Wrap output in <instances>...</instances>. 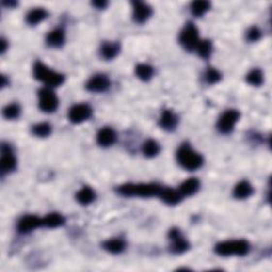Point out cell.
Segmentation results:
<instances>
[{
  "instance_id": "d590c367",
  "label": "cell",
  "mask_w": 272,
  "mask_h": 272,
  "mask_svg": "<svg viewBox=\"0 0 272 272\" xmlns=\"http://www.w3.org/2000/svg\"><path fill=\"white\" fill-rule=\"evenodd\" d=\"M3 4L7 5L9 8H13L15 5H17V2L16 1H3Z\"/></svg>"
},
{
  "instance_id": "4fadbf2b",
  "label": "cell",
  "mask_w": 272,
  "mask_h": 272,
  "mask_svg": "<svg viewBox=\"0 0 272 272\" xmlns=\"http://www.w3.org/2000/svg\"><path fill=\"white\" fill-rule=\"evenodd\" d=\"M43 225V219L34 215H27L19 220L17 230L21 234H27Z\"/></svg>"
},
{
  "instance_id": "e575fe53",
  "label": "cell",
  "mask_w": 272,
  "mask_h": 272,
  "mask_svg": "<svg viewBox=\"0 0 272 272\" xmlns=\"http://www.w3.org/2000/svg\"><path fill=\"white\" fill-rule=\"evenodd\" d=\"M1 53H4L5 51H7V48H8V43H7V41L4 40V38H2L1 40Z\"/></svg>"
},
{
  "instance_id": "f546056e",
  "label": "cell",
  "mask_w": 272,
  "mask_h": 272,
  "mask_svg": "<svg viewBox=\"0 0 272 272\" xmlns=\"http://www.w3.org/2000/svg\"><path fill=\"white\" fill-rule=\"evenodd\" d=\"M246 80L253 86H259L262 85V83L264 81V76L263 73L260 69H253L250 71V73L247 75Z\"/></svg>"
},
{
  "instance_id": "d6986e66",
  "label": "cell",
  "mask_w": 272,
  "mask_h": 272,
  "mask_svg": "<svg viewBox=\"0 0 272 272\" xmlns=\"http://www.w3.org/2000/svg\"><path fill=\"white\" fill-rule=\"evenodd\" d=\"M103 249L109 253L113 254H120L125 251L126 249V241L123 238H112L103 242Z\"/></svg>"
},
{
  "instance_id": "8992f818",
  "label": "cell",
  "mask_w": 272,
  "mask_h": 272,
  "mask_svg": "<svg viewBox=\"0 0 272 272\" xmlns=\"http://www.w3.org/2000/svg\"><path fill=\"white\" fill-rule=\"evenodd\" d=\"M199 40V30L192 23H188L183 28L180 34V43L187 51L196 50Z\"/></svg>"
},
{
  "instance_id": "9a60e30c",
  "label": "cell",
  "mask_w": 272,
  "mask_h": 272,
  "mask_svg": "<svg viewBox=\"0 0 272 272\" xmlns=\"http://www.w3.org/2000/svg\"><path fill=\"white\" fill-rule=\"evenodd\" d=\"M179 123L177 116L170 110H165L160 118V126L166 131H174Z\"/></svg>"
},
{
  "instance_id": "6da1fadb",
  "label": "cell",
  "mask_w": 272,
  "mask_h": 272,
  "mask_svg": "<svg viewBox=\"0 0 272 272\" xmlns=\"http://www.w3.org/2000/svg\"><path fill=\"white\" fill-rule=\"evenodd\" d=\"M160 187L158 184H124L120 185L116 191L118 193L123 195L125 197H142V198H149V197H154L159 196Z\"/></svg>"
},
{
  "instance_id": "30bf717a",
  "label": "cell",
  "mask_w": 272,
  "mask_h": 272,
  "mask_svg": "<svg viewBox=\"0 0 272 272\" xmlns=\"http://www.w3.org/2000/svg\"><path fill=\"white\" fill-rule=\"evenodd\" d=\"M92 113H93V110L90 105L85 103H80L74 105V107L69 110L68 117L71 123L78 125V124H82L83 121H85L90 118L92 116Z\"/></svg>"
},
{
  "instance_id": "603a6c76",
  "label": "cell",
  "mask_w": 272,
  "mask_h": 272,
  "mask_svg": "<svg viewBox=\"0 0 272 272\" xmlns=\"http://www.w3.org/2000/svg\"><path fill=\"white\" fill-rule=\"evenodd\" d=\"M95 198H96L95 192H94L92 188L88 187V186L83 187L82 190L78 192L77 195H76L77 201L82 205L91 204L94 201V200H95Z\"/></svg>"
},
{
  "instance_id": "9c48e42d",
  "label": "cell",
  "mask_w": 272,
  "mask_h": 272,
  "mask_svg": "<svg viewBox=\"0 0 272 272\" xmlns=\"http://www.w3.org/2000/svg\"><path fill=\"white\" fill-rule=\"evenodd\" d=\"M169 240H171V253L182 254L190 249V243L183 237L179 229H171L169 231Z\"/></svg>"
},
{
  "instance_id": "7c38bea8",
  "label": "cell",
  "mask_w": 272,
  "mask_h": 272,
  "mask_svg": "<svg viewBox=\"0 0 272 272\" xmlns=\"http://www.w3.org/2000/svg\"><path fill=\"white\" fill-rule=\"evenodd\" d=\"M133 19L137 24H144L151 17L152 8L146 2L133 1Z\"/></svg>"
},
{
  "instance_id": "277c9868",
  "label": "cell",
  "mask_w": 272,
  "mask_h": 272,
  "mask_svg": "<svg viewBox=\"0 0 272 272\" xmlns=\"http://www.w3.org/2000/svg\"><path fill=\"white\" fill-rule=\"evenodd\" d=\"M249 250L250 245L245 240H226L217 243L215 247V252L220 256H231V255L242 256L249 252Z\"/></svg>"
},
{
  "instance_id": "1f68e13d",
  "label": "cell",
  "mask_w": 272,
  "mask_h": 272,
  "mask_svg": "<svg viewBox=\"0 0 272 272\" xmlns=\"http://www.w3.org/2000/svg\"><path fill=\"white\" fill-rule=\"evenodd\" d=\"M205 81H207L208 84H216V83H218L221 80V74L217 69H215L213 67H210L207 70V73H205Z\"/></svg>"
},
{
  "instance_id": "3957f363",
  "label": "cell",
  "mask_w": 272,
  "mask_h": 272,
  "mask_svg": "<svg viewBox=\"0 0 272 272\" xmlns=\"http://www.w3.org/2000/svg\"><path fill=\"white\" fill-rule=\"evenodd\" d=\"M33 75L38 81H42L49 87H55L62 85L65 81V77L62 74L50 69L49 67L42 63L36 62L33 67Z\"/></svg>"
},
{
  "instance_id": "ac0fdd59",
  "label": "cell",
  "mask_w": 272,
  "mask_h": 272,
  "mask_svg": "<svg viewBox=\"0 0 272 272\" xmlns=\"http://www.w3.org/2000/svg\"><path fill=\"white\" fill-rule=\"evenodd\" d=\"M46 42L50 47L60 48L65 43V32L62 28H58L53 31L49 32L46 36Z\"/></svg>"
},
{
  "instance_id": "8fae6325",
  "label": "cell",
  "mask_w": 272,
  "mask_h": 272,
  "mask_svg": "<svg viewBox=\"0 0 272 272\" xmlns=\"http://www.w3.org/2000/svg\"><path fill=\"white\" fill-rule=\"evenodd\" d=\"M86 90L92 93H103L108 91L111 86V82L108 76L98 74L93 76L86 83Z\"/></svg>"
},
{
  "instance_id": "83f0119b",
  "label": "cell",
  "mask_w": 272,
  "mask_h": 272,
  "mask_svg": "<svg viewBox=\"0 0 272 272\" xmlns=\"http://www.w3.org/2000/svg\"><path fill=\"white\" fill-rule=\"evenodd\" d=\"M135 73L141 80L147 82L153 77L154 71L152 66L148 64H138L135 67Z\"/></svg>"
},
{
  "instance_id": "52a82bcc",
  "label": "cell",
  "mask_w": 272,
  "mask_h": 272,
  "mask_svg": "<svg viewBox=\"0 0 272 272\" xmlns=\"http://www.w3.org/2000/svg\"><path fill=\"white\" fill-rule=\"evenodd\" d=\"M240 117V114L237 110H227L221 115L217 123V128L223 134H229L233 130L236 123Z\"/></svg>"
},
{
  "instance_id": "7402d4cb",
  "label": "cell",
  "mask_w": 272,
  "mask_h": 272,
  "mask_svg": "<svg viewBox=\"0 0 272 272\" xmlns=\"http://www.w3.org/2000/svg\"><path fill=\"white\" fill-rule=\"evenodd\" d=\"M48 16L47 11L43 8H36L32 9L29 13L27 14L26 19L27 23L31 26H35L37 24H40L42 20L45 19Z\"/></svg>"
},
{
  "instance_id": "d4e9b609",
  "label": "cell",
  "mask_w": 272,
  "mask_h": 272,
  "mask_svg": "<svg viewBox=\"0 0 272 272\" xmlns=\"http://www.w3.org/2000/svg\"><path fill=\"white\" fill-rule=\"evenodd\" d=\"M143 153L147 158H154L160 153V147L159 143L154 140H148L143 145Z\"/></svg>"
},
{
  "instance_id": "ffe728a7",
  "label": "cell",
  "mask_w": 272,
  "mask_h": 272,
  "mask_svg": "<svg viewBox=\"0 0 272 272\" xmlns=\"http://www.w3.org/2000/svg\"><path fill=\"white\" fill-rule=\"evenodd\" d=\"M200 182L196 177H191L186 181H184L180 186V192L182 196H192L199 191Z\"/></svg>"
},
{
  "instance_id": "7a4b0ae2",
  "label": "cell",
  "mask_w": 272,
  "mask_h": 272,
  "mask_svg": "<svg viewBox=\"0 0 272 272\" xmlns=\"http://www.w3.org/2000/svg\"><path fill=\"white\" fill-rule=\"evenodd\" d=\"M176 160L183 168L186 170H197L203 164V158L188 144H183L176 152Z\"/></svg>"
},
{
  "instance_id": "5bb4252c",
  "label": "cell",
  "mask_w": 272,
  "mask_h": 272,
  "mask_svg": "<svg viewBox=\"0 0 272 272\" xmlns=\"http://www.w3.org/2000/svg\"><path fill=\"white\" fill-rule=\"evenodd\" d=\"M159 196L160 199H162L163 202L168 205H176L177 203H180L183 199V196L180 191H176L174 188H167V187L160 188Z\"/></svg>"
},
{
  "instance_id": "484cf974",
  "label": "cell",
  "mask_w": 272,
  "mask_h": 272,
  "mask_svg": "<svg viewBox=\"0 0 272 272\" xmlns=\"http://www.w3.org/2000/svg\"><path fill=\"white\" fill-rule=\"evenodd\" d=\"M210 9V2L205 1V0H200V1H193L191 5L192 14L195 17H201L208 11Z\"/></svg>"
},
{
  "instance_id": "44dd1931",
  "label": "cell",
  "mask_w": 272,
  "mask_h": 272,
  "mask_svg": "<svg viewBox=\"0 0 272 272\" xmlns=\"http://www.w3.org/2000/svg\"><path fill=\"white\" fill-rule=\"evenodd\" d=\"M253 193V187L248 181H241L234 187L233 195L236 199H247Z\"/></svg>"
},
{
  "instance_id": "ba28073f",
  "label": "cell",
  "mask_w": 272,
  "mask_h": 272,
  "mask_svg": "<svg viewBox=\"0 0 272 272\" xmlns=\"http://www.w3.org/2000/svg\"><path fill=\"white\" fill-rule=\"evenodd\" d=\"M16 158L14 157L12 149L7 144L1 145V160H0V171L1 174H9L16 168Z\"/></svg>"
},
{
  "instance_id": "2e32d148",
  "label": "cell",
  "mask_w": 272,
  "mask_h": 272,
  "mask_svg": "<svg viewBox=\"0 0 272 272\" xmlns=\"http://www.w3.org/2000/svg\"><path fill=\"white\" fill-rule=\"evenodd\" d=\"M116 142V133L112 128H103L97 134V143L101 147H110Z\"/></svg>"
},
{
  "instance_id": "4316f807",
  "label": "cell",
  "mask_w": 272,
  "mask_h": 272,
  "mask_svg": "<svg viewBox=\"0 0 272 272\" xmlns=\"http://www.w3.org/2000/svg\"><path fill=\"white\" fill-rule=\"evenodd\" d=\"M196 51L199 57L202 59H208L213 52V44L208 40L200 41L196 47Z\"/></svg>"
},
{
  "instance_id": "836d02e7",
  "label": "cell",
  "mask_w": 272,
  "mask_h": 272,
  "mask_svg": "<svg viewBox=\"0 0 272 272\" xmlns=\"http://www.w3.org/2000/svg\"><path fill=\"white\" fill-rule=\"evenodd\" d=\"M93 5H94V7H96L97 9L101 10V9H104L105 7H107L108 2L104 1V0H98V1H94Z\"/></svg>"
},
{
  "instance_id": "cb8c5ba5",
  "label": "cell",
  "mask_w": 272,
  "mask_h": 272,
  "mask_svg": "<svg viewBox=\"0 0 272 272\" xmlns=\"http://www.w3.org/2000/svg\"><path fill=\"white\" fill-rule=\"evenodd\" d=\"M65 224V218L61 214L51 213L47 215L45 218H43V225L49 227V229H54L63 225Z\"/></svg>"
},
{
  "instance_id": "f1b7e54d",
  "label": "cell",
  "mask_w": 272,
  "mask_h": 272,
  "mask_svg": "<svg viewBox=\"0 0 272 272\" xmlns=\"http://www.w3.org/2000/svg\"><path fill=\"white\" fill-rule=\"evenodd\" d=\"M20 107L18 104L16 103H12V104H9L5 107L2 111V114H3V117L5 119H9V120H13L19 117L20 115Z\"/></svg>"
},
{
  "instance_id": "4dcf8cb0",
  "label": "cell",
  "mask_w": 272,
  "mask_h": 272,
  "mask_svg": "<svg viewBox=\"0 0 272 272\" xmlns=\"http://www.w3.org/2000/svg\"><path fill=\"white\" fill-rule=\"evenodd\" d=\"M32 133L37 137H47L51 133V126L47 123H41L32 127Z\"/></svg>"
},
{
  "instance_id": "5b68a950",
  "label": "cell",
  "mask_w": 272,
  "mask_h": 272,
  "mask_svg": "<svg viewBox=\"0 0 272 272\" xmlns=\"http://www.w3.org/2000/svg\"><path fill=\"white\" fill-rule=\"evenodd\" d=\"M38 107L45 113H53L59 107V99L50 87L38 91Z\"/></svg>"
},
{
  "instance_id": "d6a6232c",
  "label": "cell",
  "mask_w": 272,
  "mask_h": 272,
  "mask_svg": "<svg viewBox=\"0 0 272 272\" xmlns=\"http://www.w3.org/2000/svg\"><path fill=\"white\" fill-rule=\"evenodd\" d=\"M260 36H262V32H260L257 27L250 28L247 32V38L250 42H256L259 40Z\"/></svg>"
},
{
  "instance_id": "e0dca14e",
  "label": "cell",
  "mask_w": 272,
  "mask_h": 272,
  "mask_svg": "<svg viewBox=\"0 0 272 272\" xmlns=\"http://www.w3.org/2000/svg\"><path fill=\"white\" fill-rule=\"evenodd\" d=\"M120 45L117 42H104L100 48V54L105 60H113L118 55Z\"/></svg>"
},
{
  "instance_id": "8d00e7d4",
  "label": "cell",
  "mask_w": 272,
  "mask_h": 272,
  "mask_svg": "<svg viewBox=\"0 0 272 272\" xmlns=\"http://www.w3.org/2000/svg\"><path fill=\"white\" fill-rule=\"evenodd\" d=\"M8 84H9V82H7V78H5V76H1V86L4 87Z\"/></svg>"
}]
</instances>
